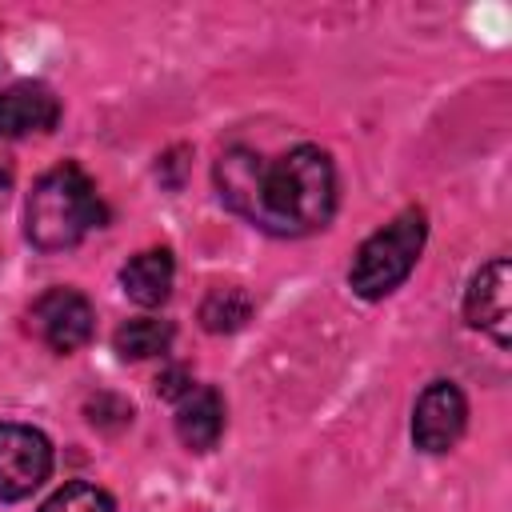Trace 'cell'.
<instances>
[{"mask_svg": "<svg viewBox=\"0 0 512 512\" xmlns=\"http://www.w3.org/2000/svg\"><path fill=\"white\" fill-rule=\"evenodd\" d=\"M40 512H116V504L104 488L76 480V484H64L60 492H52Z\"/></svg>", "mask_w": 512, "mask_h": 512, "instance_id": "cell-13", "label": "cell"}, {"mask_svg": "<svg viewBox=\"0 0 512 512\" xmlns=\"http://www.w3.org/2000/svg\"><path fill=\"white\" fill-rule=\"evenodd\" d=\"M220 200L272 236L320 232L336 212V168L324 148L296 144L276 160L232 148L216 164Z\"/></svg>", "mask_w": 512, "mask_h": 512, "instance_id": "cell-1", "label": "cell"}, {"mask_svg": "<svg viewBox=\"0 0 512 512\" xmlns=\"http://www.w3.org/2000/svg\"><path fill=\"white\" fill-rule=\"evenodd\" d=\"M176 432L192 452H208L224 432V400L216 388H192L176 404Z\"/></svg>", "mask_w": 512, "mask_h": 512, "instance_id": "cell-10", "label": "cell"}, {"mask_svg": "<svg viewBox=\"0 0 512 512\" xmlns=\"http://www.w3.org/2000/svg\"><path fill=\"white\" fill-rule=\"evenodd\" d=\"M112 344H116V352H120L124 360H148V356L168 352V344H172V324H168V320H156V316H140V320L120 324L116 336H112Z\"/></svg>", "mask_w": 512, "mask_h": 512, "instance_id": "cell-11", "label": "cell"}, {"mask_svg": "<svg viewBox=\"0 0 512 512\" xmlns=\"http://www.w3.org/2000/svg\"><path fill=\"white\" fill-rule=\"evenodd\" d=\"M92 324H96V312L88 296L76 288H48L28 312V328L36 332V340L60 356L84 348L92 340Z\"/></svg>", "mask_w": 512, "mask_h": 512, "instance_id": "cell-4", "label": "cell"}, {"mask_svg": "<svg viewBox=\"0 0 512 512\" xmlns=\"http://www.w3.org/2000/svg\"><path fill=\"white\" fill-rule=\"evenodd\" d=\"M252 316V300L244 288H212L200 304V324L208 332H236Z\"/></svg>", "mask_w": 512, "mask_h": 512, "instance_id": "cell-12", "label": "cell"}, {"mask_svg": "<svg viewBox=\"0 0 512 512\" xmlns=\"http://www.w3.org/2000/svg\"><path fill=\"white\" fill-rule=\"evenodd\" d=\"M468 424V400L456 384L432 380L412 412V440L420 452H448Z\"/></svg>", "mask_w": 512, "mask_h": 512, "instance_id": "cell-6", "label": "cell"}, {"mask_svg": "<svg viewBox=\"0 0 512 512\" xmlns=\"http://www.w3.org/2000/svg\"><path fill=\"white\" fill-rule=\"evenodd\" d=\"M60 120V100L48 84L20 80L0 92V140H20L32 132H48Z\"/></svg>", "mask_w": 512, "mask_h": 512, "instance_id": "cell-8", "label": "cell"}, {"mask_svg": "<svg viewBox=\"0 0 512 512\" xmlns=\"http://www.w3.org/2000/svg\"><path fill=\"white\" fill-rule=\"evenodd\" d=\"M100 224H104V204L96 196V184L76 164H60L32 184L24 208V232L40 252L76 248Z\"/></svg>", "mask_w": 512, "mask_h": 512, "instance_id": "cell-2", "label": "cell"}, {"mask_svg": "<svg viewBox=\"0 0 512 512\" xmlns=\"http://www.w3.org/2000/svg\"><path fill=\"white\" fill-rule=\"evenodd\" d=\"M196 384H192V376L184 372V368H168L164 376H160V396H168V400H180V396H188Z\"/></svg>", "mask_w": 512, "mask_h": 512, "instance_id": "cell-14", "label": "cell"}, {"mask_svg": "<svg viewBox=\"0 0 512 512\" xmlns=\"http://www.w3.org/2000/svg\"><path fill=\"white\" fill-rule=\"evenodd\" d=\"M52 472V444L28 424H0V500L32 496Z\"/></svg>", "mask_w": 512, "mask_h": 512, "instance_id": "cell-5", "label": "cell"}, {"mask_svg": "<svg viewBox=\"0 0 512 512\" xmlns=\"http://www.w3.org/2000/svg\"><path fill=\"white\" fill-rule=\"evenodd\" d=\"M424 236H428V216L424 208H404L392 224H384L380 232H372L356 256H352V268H348V284L360 300H380L388 292H396L408 272L416 268L420 260V248H424Z\"/></svg>", "mask_w": 512, "mask_h": 512, "instance_id": "cell-3", "label": "cell"}, {"mask_svg": "<svg viewBox=\"0 0 512 512\" xmlns=\"http://www.w3.org/2000/svg\"><path fill=\"white\" fill-rule=\"evenodd\" d=\"M8 188H12V172H8V168H0V200L8 196Z\"/></svg>", "mask_w": 512, "mask_h": 512, "instance_id": "cell-15", "label": "cell"}, {"mask_svg": "<svg viewBox=\"0 0 512 512\" xmlns=\"http://www.w3.org/2000/svg\"><path fill=\"white\" fill-rule=\"evenodd\" d=\"M172 276H176V264H172V252H168V248L136 252V256L120 268L124 296L136 300L140 308H156V304H164L168 292H172Z\"/></svg>", "mask_w": 512, "mask_h": 512, "instance_id": "cell-9", "label": "cell"}, {"mask_svg": "<svg viewBox=\"0 0 512 512\" xmlns=\"http://www.w3.org/2000/svg\"><path fill=\"white\" fill-rule=\"evenodd\" d=\"M508 284H512V268L504 256L488 260L472 284H468V296H464V316L472 328L488 332L500 348H508Z\"/></svg>", "mask_w": 512, "mask_h": 512, "instance_id": "cell-7", "label": "cell"}]
</instances>
